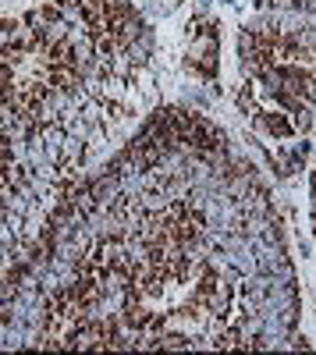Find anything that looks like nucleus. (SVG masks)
Here are the masks:
<instances>
[{
  "label": "nucleus",
  "instance_id": "1",
  "mask_svg": "<svg viewBox=\"0 0 316 355\" xmlns=\"http://www.w3.org/2000/svg\"><path fill=\"white\" fill-rule=\"evenodd\" d=\"M64 89L61 53L43 43H18L0 53V103L11 110H36Z\"/></svg>",
  "mask_w": 316,
  "mask_h": 355
},
{
  "label": "nucleus",
  "instance_id": "2",
  "mask_svg": "<svg viewBox=\"0 0 316 355\" xmlns=\"http://www.w3.org/2000/svg\"><path fill=\"white\" fill-rule=\"evenodd\" d=\"M50 0H0V25H15L21 18L40 15Z\"/></svg>",
  "mask_w": 316,
  "mask_h": 355
},
{
  "label": "nucleus",
  "instance_id": "3",
  "mask_svg": "<svg viewBox=\"0 0 316 355\" xmlns=\"http://www.w3.org/2000/svg\"><path fill=\"white\" fill-rule=\"evenodd\" d=\"M4 178H8V142L4 132H0V189H4Z\"/></svg>",
  "mask_w": 316,
  "mask_h": 355
}]
</instances>
